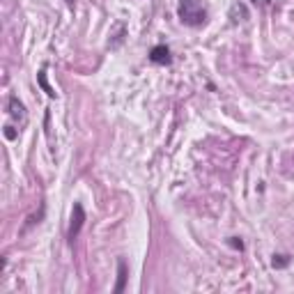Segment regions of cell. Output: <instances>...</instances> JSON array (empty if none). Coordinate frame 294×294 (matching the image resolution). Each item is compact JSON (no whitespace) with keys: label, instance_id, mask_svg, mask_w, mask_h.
Returning a JSON list of instances; mask_svg holds the SVG:
<instances>
[{"label":"cell","instance_id":"obj_8","mask_svg":"<svg viewBox=\"0 0 294 294\" xmlns=\"http://www.w3.org/2000/svg\"><path fill=\"white\" fill-rule=\"evenodd\" d=\"M2 133H5V138H7V140H16V138H18V131L14 129L12 124H7V126H5V131H2Z\"/></svg>","mask_w":294,"mask_h":294},{"label":"cell","instance_id":"obj_9","mask_svg":"<svg viewBox=\"0 0 294 294\" xmlns=\"http://www.w3.org/2000/svg\"><path fill=\"white\" fill-rule=\"evenodd\" d=\"M228 244H230L232 248H239V251H244V241H241L239 237H230V239H228Z\"/></svg>","mask_w":294,"mask_h":294},{"label":"cell","instance_id":"obj_10","mask_svg":"<svg viewBox=\"0 0 294 294\" xmlns=\"http://www.w3.org/2000/svg\"><path fill=\"white\" fill-rule=\"evenodd\" d=\"M253 2H255V5H269V2H271V0H253Z\"/></svg>","mask_w":294,"mask_h":294},{"label":"cell","instance_id":"obj_6","mask_svg":"<svg viewBox=\"0 0 294 294\" xmlns=\"http://www.w3.org/2000/svg\"><path fill=\"white\" fill-rule=\"evenodd\" d=\"M37 78H39V85L44 88V92H46L48 97H55V90H53V88H51V85L46 83V69H42V72L37 74Z\"/></svg>","mask_w":294,"mask_h":294},{"label":"cell","instance_id":"obj_5","mask_svg":"<svg viewBox=\"0 0 294 294\" xmlns=\"http://www.w3.org/2000/svg\"><path fill=\"white\" fill-rule=\"evenodd\" d=\"M126 262L124 260H117V285H115V292L120 294V292H124V285H126Z\"/></svg>","mask_w":294,"mask_h":294},{"label":"cell","instance_id":"obj_2","mask_svg":"<svg viewBox=\"0 0 294 294\" xmlns=\"http://www.w3.org/2000/svg\"><path fill=\"white\" fill-rule=\"evenodd\" d=\"M83 223H85V209H83V204H81V202H76V204H74V211H72L69 232H67V239H69V244H74V241H76V237L81 234V230H83Z\"/></svg>","mask_w":294,"mask_h":294},{"label":"cell","instance_id":"obj_4","mask_svg":"<svg viewBox=\"0 0 294 294\" xmlns=\"http://www.w3.org/2000/svg\"><path fill=\"white\" fill-rule=\"evenodd\" d=\"M150 60L154 65H170L173 62V53H170V48L166 44H156L150 51Z\"/></svg>","mask_w":294,"mask_h":294},{"label":"cell","instance_id":"obj_7","mask_svg":"<svg viewBox=\"0 0 294 294\" xmlns=\"http://www.w3.org/2000/svg\"><path fill=\"white\" fill-rule=\"evenodd\" d=\"M290 262H292V260H290V255H274V260H271V264H274L276 269H283V267H288Z\"/></svg>","mask_w":294,"mask_h":294},{"label":"cell","instance_id":"obj_11","mask_svg":"<svg viewBox=\"0 0 294 294\" xmlns=\"http://www.w3.org/2000/svg\"><path fill=\"white\" fill-rule=\"evenodd\" d=\"M65 5L67 7H74V5H76V0H65Z\"/></svg>","mask_w":294,"mask_h":294},{"label":"cell","instance_id":"obj_1","mask_svg":"<svg viewBox=\"0 0 294 294\" xmlns=\"http://www.w3.org/2000/svg\"><path fill=\"white\" fill-rule=\"evenodd\" d=\"M177 16L189 28H200L207 23V9L200 5L198 0H180L177 5Z\"/></svg>","mask_w":294,"mask_h":294},{"label":"cell","instance_id":"obj_3","mask_svg":"<svg viewBox=\"0 0 294 294\" xmlns=\"http://www.w3.org/2000/svg\"><path fill=\"white\" fill-rule=\"evenodd\" d=\"M7 113L12 117L14 122H18V126H23L28 122V113H25V106L23 101L18 99V97H9V101H7Z\"/></svg>","mask_w":294,"mask_h":294}]
</instances>
